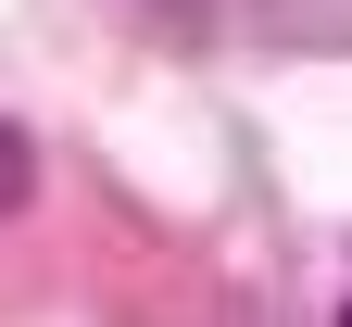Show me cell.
I'll list each match as a JSON object with an SVG mask.
<instances>
[{
  "label": "cell",
  "instance_id": "cell-1",
  "mask_svg": "<svg viewBox=\"0 0 352 327\" xmlns=\"http://www.w3.org/2000/svg\"><path fill=\"white\" fill-rule=\"evenodd\" d=\"M25 189H38V151H25V138H13V126H0V226H13V214H25Z\"/></svg>",
  "mask_w": 352,
  "mask_h": 327
}]
</instances>
